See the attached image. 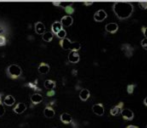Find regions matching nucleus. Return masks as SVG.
<instances>
[{"label":"nucleus","instance_id":"nucleus-1","mask_svg":"<svg viewBox=\"0 0 147 128\" xmlns=\"http://www.w3.org/2000/svg\"><path fill=\"white\" fill-rule=\"evenodd\" d=\"M134 6L130 2H116L113 4V12L119 19H127L132 15Z\"/></svg>","mask_w":147,"mask_h":128},{"label":"nucleus","instance_id":"nucleus-2","mask_svg":"<svg viewBox=\"0 0 147 128\" xmlns=\"http://www.w3.org/2000/svg\"><path fill=\"white\" fill-rule=\"evenodd\" d=\"M60 46L64 49V50H71V51H78L80 48H81V45L78 42H72L70 41V39L65 38L60 40L59 42Z\"/></svg>","mask_w":147,"mask_h":128},{"label":"nucleus","instance_id":"nucleus-3","mask_svg":"<svg viewBox=\"0 0 147 128\" xmlns=\"http://www.w3.org/2000/svg\"><path fill=\"white\" fill-rule=\"evenodd\" d=\"M8 71V74L10 75V77L11 78H18L20 75H21V68L19 67L18 65H16V64H12V65H10L9 67H8L7 69Z\"/></svg>","mask_w":147,"mask_h":128},{"label":"nucleus","instance_id":"nucleus-4","mask_svg":"<svg viewBox=\"0 0 147 128\" xmlns=\"http://www.w3.org/2000/svg\"><path fill=\"white\" fill-rule=\"evenodd\" d=\"M93 17H94V20L96 22H102L103 20H105L107 18V13L103 9H99L95 12Z\"/></svg>","mask_w":147,"mask_h":128},{"label":"nucleus","instance_id":"nucleus-5","mask_svg":"<svg viewBox=\"0 0 147 128\" xmlns=\"http://www.w3.org/2000/svg\"><path fill=\"white\" fill-rule=\"evenodd\" d=\"M123 106H124V103L123 102H119L117 105H115L114 107L110 109V115L111 116H117V115L121 114L122 110H123Z\"/></svg>","mask_w":147,"mask_h":128},{"label":"nucleus","instance_id":"nucleus-6","mask_svg":"<svg viewBox=\"0 0 147 128\" xmlns=\"http://www.w3.org/2000/svg\"><path fill=\"white\" fill-rule=\"evenodd\" d=\"M92 111L94 114L98 115V116H102L104 114V106L102 103H96L92 106Z\"/></svg>","mask_w":147,"mask_h":128},{"label":"nucleus","instance_id":"nucleus-7","mask_svg":"<svg viewBox=\"0 0 147 128\" xmlns=\"http://www.w3.org/2000/svg\"><path fill=\"white\" fill-rule=\"evenodd\" d=\"M121 115H122V118L124 119V120L126 121H130L132 120V119L134 118V113L132 110H130V109H123L121 112Z\"/></svg>","mask_w":147,"mask_h":128},{"label":"nucleus","instance_id":"nucleus-8","mask_svg":"<svg viewBox=\"0 0 147 128\" xmlns=\"http://www.w3.org/2000/svg\"><path fill=\"white\" fill-rule=\"evenodd\" d=\"M121 49H122V51H123V53L127 57H131L132 55H133L134 49H133V47H132L130 44H128V43H125V44L122 45Z\"/></svg>","mask_w":147,"mask_h":128},{"label":"nucleus","instance_id":"nucleus-9","mask_svg":"<svg viewBox=\"0 0 147 128\" xmlns=\"http://www.w3.org/2000/svg\"><path fill=\"white\" fill-rule=\"evenodd\" d=\"M80 60V56L77 51H70L68 55V61L71 63H78Z\"/></svg>","mask_w":147,"mask_h":128},{"label":"nucleus","instance_id":"nucleus-10","mask_svg":"<svg viewBox=\"0 0 147 128\" xmlns=\"http://www.w3.org/2000/svg\"><path fill=\"white\" fill-rule=\"evenodd\" d=\"M60 120H61V122L64 123V124H70V123L72 122V117L69 113L64 112L60 115Z\"/></svg>","mask_w":147,"mask_h":128},{"label":"nucleus","instance_id":"nucleus-11","mask_svg":"<svg viewBox=\"0 0 147 128\" xmlns=\"http://www.w3.org/2000/svg\"><path fill=\"white\" fill-rule=\"evenodd\" d=\"M60 22H61V24L64 26V27H69V26H71L72 23H73V18L69 15L64 16V17H62V19Z\"/></svg>","mask_w":147,"mask_h":128},{"label":"nucleus","instance_id":"nucleus-12","mask_svg":"<svg viewBox=\"0 0 147 128\" xmlns=\"http://www.w3.org/2000/svg\"><path fill=\"white\" fill-rule=\"evenodd\" d=\"M118 24L116 23H108L106 26H105V29H106L107 32L111 33V34H114L118 31Z\"/></svg>","mask_w":147,"mask_h":128},{"label":"nucleus","instance_id":"nucleus-13","mask_svg":"<svg viewBox=\"0 0 147 128\" xmlns=\"http://www.w3.org/2000/svg\"><path fill=\"white\" fill-rule=\"evenodd\" d=\"M62 29H63V25H62L61 22H59V21H55L54 23L52 24V26H51V30H52L51 32L55 33L56 35H57V33L61 31Z\"/></svg>","mask_w":147,"mask_h":128},{"label":"nucleus","instance_id":"nucleus-14","mask_svg":"<svg viewBox=\"0 0 147 128\" xmlns=\"http://www.w3.org/2000/svg\"><path fill=\"white\" fill-rule=\"evenodd\" d=\"M25 110H26V105L22 102L18 103V104L14 107V112L17 113V114H21V113H23Z\"/></svg>","mask_w":147,"mask_h":128},{"label":"nucleus","instance_id":"nucleus-15","mask_svg":"<svg viewBox=\"0 0 147 128\" xmlns=\"http://www.w3.org/2000/svg\"><path fill=\"white\" fill-rule=\"evenodd\" d=\"M35 31H36L37 34H44L45 33V26L42 22H37L35 24Z\"/></svg>","mask_w":147,"mask_h":128},{"label":"nucleus","instance_id":"nucleus-16","mask_svg":"<svg viewBox=\"0 0 147 128\" xmlns=\"http://www.w3.org/2000/svg\"><path fill=\"white\" fill-rule=\"evenodd\" d=\"M90 97V92H89L88 89H82L79 93V98L81 99L82 101H86L88 100V98Z\"/></svg>","mask_w":147,"mask_h":128},{"label":"nucleus","instance_id":"nucleus-17","mask_svg":"<svg viewBox=\"0 0 147 128\" xmlns=\"http://www.w3.org/2000/svg\"><path fill=\"white\" fill-rule=\"evenodd\" d=\"M49 65L47 63H41L40 65H39V67H38V71L40 72L41 74H46V73H48L49 72Z\"/></svg>","mask_w":147,"mask_h":128},{"label":"nucleus","instance_id":"nucleus-18","mask_svg":"<svg viewBox=\"0 0 147 128\" xmlns=\"http://www.w3.org/2000/svg\"><path fill=\"white\" fill-rule=\"evenodd\" d=\"M44 115L47 118H52V117H54V115H55L54 109L51 108V107H46V108L44 109Z\"/></svg>","mask_w":147,"mask_h":128},{"label":"nucleus","instance_id":"nucleus-19","mask_svg":"<svg viewBox=\"0 0 147 128\" xmlns=\"http://www.w3.org/2000/svg\"><path fill=\"white\" fill-rule=\"evenodd\" d=\"M42 95L38 93H34L32 96H31V101H32L33 104H39V103L42 101Z\"/></svg>","mask_w":147,"mask_h":128},{"label":"nucleus","instance_id":"nucleus-20","mask_svg":"<svg viewBox=\"0 0 147 128\" xmlns=\"http://www.w3.org/2000/svg\"><path fill=\"white\" fill-rule=\"evenodd\" d=\"M55 86H56V83H55L53 80L48 79L44 82V87L47 88V89H49V90H53L55 88Z\"/></svg>","mask_w":147,"mask_h":128},{"label":"nucleus","instance_id":"nucleus-21","mask_svg":"<svg viewBox=\"0 0 147 128\" xmlns=\"http://www.w3.org/2000/svg\"><path fill=\"white\" fill-rule=\"evenodd\" d=\"M14 102H15V99H14V97L11 96V95H7L5 98H4V104L7 105V106H11V105H13Z\"/></svg>","mask_w":147,"mask_h":128},{"label":"nucleus","instance_id":"nucleus-22","mask_svg":"<svg viewBox=\"0 0 147 128\" xmlns=\"http://www.w3.org/2000/svg\"><path fill=\"white\" fill-rule=\"evenodd\" d=\"M42 39L44 41H46V42H50V41H52V39H53V33L46 31L42 35Z\"/></svg>","mask_w":147,"mask_h":128},{"label":"nucleus","instance_id":"nucleus-23","mask_svg":"<svg viewBox=\"0 0 147 128\" xmlns=\"http://www.w3.org/2000/svg\"><path fill=\"white\" fill-rule=\"evenodd\" d=\"M64 10H65V12L68 14V15H71V14H73L74 13V8L72 7L71 5H67V6H65V8H64Z\"/></svg>","mask_w":147,"mask_h":128},{"label":"nucleus","instance_id":"nucleus-24","mask_svg":"<svg viewBox=\"0 0 147 128\" xmlns=\"http://www.w3.org/2000/svg\"><path fill=\"white\" fill-rule=\"evenodd\" d=\"M57 37H58L59 39H65L66 38V30L65 29H62L61 31L57 33V35H56Z\"/></svg>","mask_w":147,"mask_h":128},{"label":"nucleus","instance_id":"nucleus-25","mask_svg":"<svg viewBox=\"0 0 147 128\" xmlns=\"http://www.w3.org/2000/svg\"><path fill=\"white\" fill-rule=\"evenodd\" d=\"M136 87L135 84H128L127 85V93L128 94H132L134 91V88Z\"/></svg>","mask_w":147,"mask_h":128},{"label":"nucleus","instance_id":"nucleus-26","mask_svg":"<svg viewBox=\"0 0 147 128\" xmlns=\"http://www.w3.org/2000/svg\"><path fill=\"white\" fill-rule=\"evenodd\" d=\"M139 6L142 10L147 9V1H140L139 2Z\"/></svg>","mask_w":147,"mask_h":128},{"label":"nucleus","instance_id":"nucleus-27","mask_svg":"<svg viewBox=\"0 0 147 128\" xmlns=\"http://www.w3.org/2000/svg\"><path fill=\"white\" fill-rule=\"evenodd\" d=\"M6 44V38L3 35H0V46H4Z\"/></svg>","mask_w":147,"mask_h":128},{"label":"nucleus","instance_id":"nucleus-28","mask_svg":"<svg viewBox=\"0 0 147 128\" xmlns=\"http://www.w3.org/2000/svg\"><path fill=\"white\" fill-rule=\"evenodd\" d=\"M141 46L143 49H145V50H147V38H144L143 40L141 41Z\"/></svg>","mask_w":147,"mask_h":128},{"label":"nucleus","instance_id":"nucleus-29","mask_svg":"<svg viewBox=\"0 0 147 128\" xmlns=\"http://www.w3.org/2000/svg\"><path fill=\"white\" fill-rule=\"evenodd\" d=\"M141 31H142V34L144 35V38H147V27H145V26H142Z\"/></svg>","mask_w":147,"mask_h":128},{"label":"nucleus","instance_id":"nucleus-30","mask_svg":"<svg viewBox=\"0 0 147 128\" xmlns=\"http://www.w3.org/2000/svg\"><path fill=\"white\" fill-rule=\"evenodd\" d=\"M36 83H37V81H36V80H35L34 83H28V86H30V87H32L33 89H38V88H37V86H36Z\"/></svg>","mask_w":147,"mask_h":128},{"label":"nucleus","instance_id":"nucleus-31","mask_svg":"<svg viewBox=\"0 0 147 128\" xmlns=\"http://www.w3.org/2000/svg\"><path fill=\"white\" fill-rule=\"evenodd\" d=\"M4 112H5V110H4V106L2 104H0V117L3 116Z\"/></svg>","mask_w":147,"mask_h":128},{"label":"nucleus","instance_id":"nucleus-32","mask_svg":"<svg viewBox=\"0 0 147 128\" xmlns=\"http://www.w3.org/2000/svg\"><path fill=\"white\" fill-rule=\"evenodd\" d=\"M54 94H55L54 90H49V91L47 92V96H53Z\"/></svg>","mask_w":147,"mask_h":128},{"label":"nucleus","instance_id":"nucleus-33","mask_svg":"<svg viewBox=\"0 0 147 128\" xmlns=\"http://www.w3.org/2000/svg\"><path fill=\"white\" fill-rule=\"evenodd\" d=\"M125 128H139V127L136 126V125H128V126H126Z\"/></svg>","mask_w":147,"mask_h":128},{"label":"nucleus","instance_id":"nucleus-34","mask_svg":"<svg viewBox=\"0 0 147 128\" xmlns=\"http://www.w3.org/2000/svg\"><path fill=\"white\" fill-rule=\"evenodd\" d=\"M93 4V2H84V5L86 6H91Z\"/></svg>","mask_w":147,"mask_h":128},{"label":"nucleus","instance_id":"nucleus-35","mask_svg":"<svg viewBox=\"0 0 147 128\" xmlns=\"http://www.w3.org/2000/svg\"><path fill=\"white\" fill-rule=\"evenodd\" d=\"M143 104L147 107V97H145V98L143 99Z\"/></svg>","mask_w":147,"mask_h":128},{"label":"nucleus","instance_id":"nucleus-36","mask_svg":"<svg viewBox=\"0 0 147 128\" xmlns=\"http://www.w3.org/2000/svg\"><path fill=\"white\" fill-rule=\"evenodd\" d=\"M53 5H55V6H60V3H59V2H53Z\"/></svg>","mask_w":147,"mask_h":128},{"label":"nucleus","instance_id":"nucleus-37","mask_svg":"<svg viewBox=\"0 0 147 128\" xmlns=\"http://www.w3.org/2000/svg\"><path fill=\"white\" fill-rule=\"evenodd\" d=\"M2 32H3V29H2V27H0V35H1Z\"/></svg>","mask_w":147,"mask_h":128},{"label":"nucleus","instance_id":"nucleus-38","mask_svg":"<svg viewBox=\"0 0 147 128\" xmlns=\"http://www.w3.org/2000/svg\"><path fill=\"white\" fill-rule=\"evenodd\" d=\"M0 104H1V97H0Z\"/></svg>","mask_w":147,"mask_h":128},{"label":"nucleus","instance_id":"nucleus-39","mask_svg":"<svg viewBox=\"0 0 147 128\" xmlns=\"http://www.w3.org/2000/svg\"><path fill=\"white\" fill-rule=\"evenodd\" d=\"M145 128H147V125H146V127H145Z\"/></svg>","mask_w":147,"mask_h":128},{"label":"nucleus","instance_id":"nucleus-40","mask_svg":"<svg viewBox=\"0 0 147 128\" xmlns=\"http://www.w3.org/2000/svg\"><path fill=\"white\" fill-rule=\"evenodd\" d=\"M52 128H55V127H52Z\"/></svg>","mask_w":147,"mask_h":128}]
</instances>
